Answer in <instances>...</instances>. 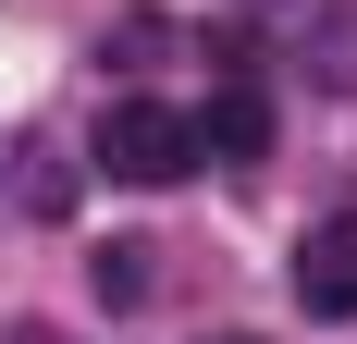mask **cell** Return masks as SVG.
<instances>
[{
    "instance_id": "4",
    "label": "cell",
    "mask_w": 357,
    "mask_h": 344,
    "mask_svg": "<svg viewBox=\"0 0 357 344\" xmlns=\"http://www.w3.org/2000/svg\"><path fill=\"white\" fill-rule=\"evenodd\" d=\"M86 283H99L111 308H136V295H148V246H99V258H86Z\"/></svg>"
},
{
    "instance_id": "1",
    "label": "cell",
    "mask_w": 357,
    "mask_h": 344,
    "mask_svg": "<svg viewBox=\"0 0 357 344\" xmlns=\"http://www.w3.org/2000/svg\"><path fill=\"white\" fill-rule=\"evenodd\" d=\"M99 160H111V185H185L197 172V123L173 99H111L99 111Z\"/></svg>"
},
{
    "instance_id": "6",
    "label": "cell",
    "mask_w": 357,
    "mask_h": 344,
    "mask_svg": "<svg viewBox=\"0 0 357 344\" xmlns=\"http://www.w3.org/2000/svg\"><path fill=\"white\" fill-rule=\"evenodd\" d=\"M222 344H259V332H222Z\"/></svg>"
},
{
    "instance_id": "5",
    "label": "cell",
    "mask_w": 357,
    "mask_h": 344,
    "mask_svg": "<svg viewBox=\"0 0 357 344\" xmlns=\"http://www.w3.org/2000/svg\"><path fill=\"white\" fill-rule=\"evenodd\" d=\"M0 344H74V332H50V320H13V332H0Z\"/></svg>"
},
{
    "instance_id": "3",
    "label": "cell",
    "mask_w": 357,
    "mask_h": 344,
    "mask_svg": "<svg viewBox=\"0 0 357 344\" xmlns=\"http://www.w3.org/2000/svg\"><path fill=\"white\" fill-rule=\"evenodd\" d=\"M185 123H197V160H259V148H271V99H259L247 74H234L210 111H185Z\"/></svg>"
},
{
    "instance_id": "2",
    "label": "cell",
    "mask_w": 357,
    "mask_h": 344,
    "mask_svg": "<svg viewBox=\"0 0 357 344\" xmlns=\"http://www.w3.org/2000/svg\"><path fill=\"white\" fill-rule=\"evenodd\" d=\"M296 295H308V320H357V209L296 246Z\"/></svg>"
}]
</instances>
